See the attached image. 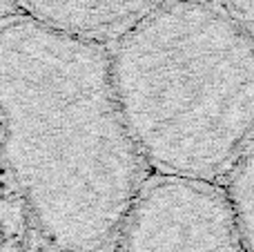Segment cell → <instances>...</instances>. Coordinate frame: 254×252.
Instances as JSON below:
<instances>
[{
	"label": "cell",
	"instance_id": "6da1fadb",
	"mask_svg": "<svg viewBox=\"0 0 254 252\" xmlns=\"http://www.w3.org/2000/svg\"><path fill=\"white\" fill-rule=\"evenodd\" d=\"M0 168L49 252H112L149 179L125 129L107 45L27 16L0 22Z\"/></svg>",
	"mask_w": 254,
	"mask_h": 252
},
{
	"label": "cell",
	"instance_id": "7a4b0ae2",
	"mask_svg": "<svg viewBox=\"0 0 254 252\" xmlns=\"http://www.w3.org/2000/svg\"><path fill=\"white\" fill-rule=\"evenodd\" d=\"M125 129L149 177L221 186L252 152V31L207 0H161L107 45Z\"/></svg>",
	"mask_w": 254,
	"mask_h": 252
},
{
	"label": "cell",
	"instance_id": "3957f363",
	"mask_svg": "<svg viewBox=\"0 0 254 252\" xmlns=\"http://www.w3.org/2000/svg\"><path fill=\"white\" fill-rule=\"evenodd\" d=\"M112 252H252L221 186L149 177L129 205Z\"/></svg>",
	"mask_w": 254,
	"mask_h": 252
},
{
	"label": "cell",
	"instance_id": "277c9868",
	"mask_svg": "<svg viewBox=\"0 0 254 252\" xmlns=\"http://www.w3.org/2000/svg\"><path fill=\"white\" fill-rule=\"evenodd\" d=\"M161 0H16L20 16L61 34L112 45Z\"/></svg>",
	"mask_w": 254,
	"mask_h": 252
},
{
	"label": "cell",
	"instance_id": "5b68a950",
	"mask_svg": "<svg viewBox=\"0 0 254 252\" xmlns=\"http://www.w3.org/2000/svg\"><path fill=\"white\" fill-rule=\"evenodd\" d=\"M221 190L234 214L241 239L252 248V152L243 154L232 172L223 179Z\"/></svg>",
	"mask_w": 254,
	"mask_h": 252
},
{
	"label": "cell",
	"instance_id": "8992f818",
	"mask_svg": "<svg viewBox=\"0 0 254 252\" xmlns=\"http://www.w3.org/2000/svg\"><path fill=\"white\" fill-rule=\"evenodd\" d=\"M221 11H225L232 20H237L246 31H252L254 25V0H207Z\"/></svg>",
	"mask_w": 254,
	"mask_h": 252
},
{
	"label": "cell",
	"instance_id": "52a82bcc",
	"mask_svg": "<svg viewBox=\"0 0 254 252\" xmlns=\"http://www.w3.org/2000/svg\"><path fill=\"white\" fill-rule=\"evenodd\" d=\"M11 16H18L16 0H0V22L11 18Z\"/></svg>",
	"mask_w": 254,
	"mask_h": 252
}]
</instances>
